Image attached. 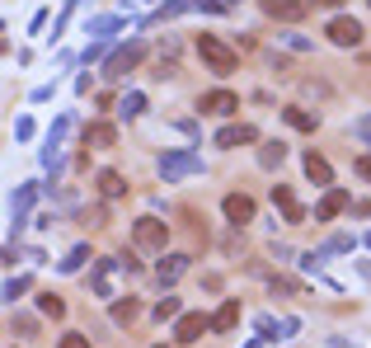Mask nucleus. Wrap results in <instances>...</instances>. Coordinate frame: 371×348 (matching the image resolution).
Returning a JSON list of instances; mask_svg holds the SVG:
<instances>
[{
	"label": "nucleus",
	"mask_w": 371,
	"mask_h": 348,
	"mask_svg": "<svg viewBox=\"0 0 371 348\" xmlns=\"http://www.w3.org/2000/svg\"><path fill=\"white\" fill-rule=\"evenodd\" d=\"M89 264V245H76V249H71V254H66V259H61V273H80V268Z\"/></svg>",
	"instance_id": "obj_25"
},
{
	"label": "nucleus",
	"mask_w": 371,
	"mask_h": 348,
	"mask_svg": "<svg viewBox=\"0 0 371 348\" xmlns=\"http://www.w3.org/2000/svg\"><path fill=\"white\" fill-rule=\"evenodd\" d=\"M198 5H202V10H231L235 0H198Z\"/></svg>",
	"instance_id": "obj_39"
},
{
	"label": "nucleus",
	"mask_w": 371,
	"mask_h": 348,
	"mask_svg": "<svg viewBox=\"0 0 371 348\" xmlns=\"http://www.w3.org/2000/svg\"><path fill=\"white\" fill-rule=\"evenodd\" d=\"M282 161H287V146H282V141H268V146H259V165H264V170H277Z\"/></svg>",
	"instance_id": "obj_22"
},
{
	"label": "nucleus",
	"mask_w": 371,
	"mask_h": 348,
	"mask_svg": "<svg viewBox=\"0 0 371 348\" xmlns=\"http://www.w3.org/2000/svg\"><path fill=\"white\" fill-rule=\"evenodd\" d=\"M28 292V278H10V283H5V301H10V306H14V296H24Z\"/></svg>",
	"instance_id": "obj_31"
},
{
	"label": "nucleus",
	"mask_w": 371,
	"mask_h": 348,
	"mask_svg": "<svg viewBox=\"0 0 371 348\" xmlns=\"http://www.w3.org/2000/svg\"><path fill=\"white\" fill-rule=\"evenodd\" d=\"M132 240H136V249H165L169 226H165L160 216H141V221L132 226Z\"/></svg>",
	"instance_id": "obj_5"
},
{
	"label": "nucleus",
	"mask_w": 371,
	"mask_h": 348,
	"mask_svg": "<svg viewBox=\"0 0 371 348\" xmlns=\"http://www.w3.org/2000/svg\"><path fill=\"white\" fill-rule=\"evenodd\" d=\"M193 174H202V156H198V151H165V156H160V179H165V184L193 179Z\"/></svg>",
	"instance_id": "obj_2"
},
{
	"label": "nucleus",
	"mask_w": 371,
	"mask_h": 348,
	"mask_svg": "<svg viewBox=\"0 0 371 348\" xmlns=\"http://www.w3.org/2000/svg\"><path fill=\"white\" fill-rule=\"evenodd\" d=\"M352 170H357L362 179H371V156H357V161H352Z\"/></svg>",
	"instance_id": "obj_37"
},
{
	"label": "nucleus",
	"mask_w": 371,
	"mask_h": 348,
	"mask_svg": "<svg viewBox=\"0 0 371 348\" xmlns=\"http://www.w3.org/2000/svg\"><path fill=\"white\" fill-rule=\"evenodd\" d=\"M282 118L292 123L296 132H315V127H319V118H315V113H306V108H282Z\"/></svg>",
	"instance_id": "obj_21"
},
{
	"label": "nucleus",
	"mask_w": 371,
	"mask_h": 348,
	"mask_svg": "<svg viewBox=\"0 0 371 348\" xmlns=\"http://www.w3.org/2000/svg\"><path fill=\"white\" fill-rule=\"evenodd\" d=\"M33 198H38V184H24L14 198H10V221H14V231L24 226V216H28V207H33Z\"/></svg>",
	"instance_id": "obj_15"
},
{
	"label": "nucleus",
	"mask_w": 371,
	"mask_h": 348,
	"mask_svg": "<svg viewBox=\"0 0 371 348\" xmlns=\"http://www.w3.org/2000/svg\"><path fill=\"white\" fill-rule=\"evenodd\" d=\"M188 268H193V254H165L156 264V278H160V287H174L179 278H184Z\"/></svg>",
	"instance_id": "obj_8"
},
{
	"label": "nucleus",
	"mask_w": 371,
	"mask_h": 348,
	"mask_svg": "<svg viewBox=\"0 0 371 348\" xmlns=\"http://www.w3.org/2000/svg\"><path fill=\"white\" fill-rule=\"evenodd\" d=\"M136 311H141V306H136L132 296H127V301H113V325H132Z\"/></svg>",
	"instance_id": "obj_28"
},
{
	"label": "nucleus",
	"mask_w": 371,
	"mask_h": 348,
	"mask_svg": "<svg viewBox=\"0 0 371 348\" xmlns=\"http://www.w3.org/2000/svg\"><path fill=\"white\" fill-rule=\"evenodd\" d=\"M324 254H352V236H329V240L315 249V259H324Z\"/></svg>",
	"instance_id": "obj_24"
},
{
	"label": "nucleus",
	"mask_w": 371,
	"mask_h": 348,
	"mask_svg": "<svg viewBox=\"0 0 371 348\" xmlns=\"http://www.w3.org/2000/svg\"><path fill=\"white\" fill-rule=\"evenodd\" d=\"M99 57H104V43H89V48H85V57H80V61L89 66V61H99Z\"/></svg>",
	"instance_id": "obj_36"
},
{
	"label": "nucleus",
	"mask_w": 371,
	"mask_h": 348,
	"mask_svg": "<svg viewBox=\"0 0 371 348\" xmlns=\"http://www.w3.org/2000/svg\"><path fill=\"white\" fill-rule=\"evenodd\" d=\"M123 259H94V273H89V292L99 301H113L118 296V273H123Z\"/></svg>",
	"instance_id": "obj_3"
},
{
	"label": "nucleus",
	"mask_w": 371,
	"mask_h": 348,
	"mask_svg": "<svg viewBox=\"0 0 371 348\" xmlns=\"http://www.w3.org/2000/svg\"><path fill=\"white\" fill-rule=\"evenodd\" d=\"M221 212H226V221H231V226H249V221H254V198L231 193V198L221 203Z\"/></svg>",
	"instance_id": "obj_13"
},
{
	"label": "nucleus",
	"mask_w": 371,
	"mask_h": 348,
	"mask_svg": "<svg viewBox=\"0 0 371 348\" xmlns=\"http://www.w3.org/2000/svg\"><path fill=\"white\" fill-rule=\"evenodd\" d=\"M287 48H296V52H306V48H310V38H301V33H287Z\"/></svg>",
	"instance_id": "obj_38"
},
{
	"label": "nucleus",
	"mask_w": 371,
	"mask_h": 348,
	"mask_svg": "<svg viewBox=\"0 0 371 348\" xmlns=\"http://www.w3.org/2000/svg\"><path fill=\"white\" fill-rule=\"evenodd\" d=\"M343 207H348V193H343V188H329V193L319 198V207H315V221H334Z\"/></svg>",
	"instance_id": "obj_17"
},
{
	"label": "nucleus",
	"mask_w": 371,
	"mask_h": 348,
	"mask_svg": "<svg viewBox=\"0 0 371 348\" xmlns=\"http://www.w3.org/2000/svg\"><path fill=\"white\" fill-rule=\"evenodd\" d=\"M56 348H89V339H85V334H61Z\"/></svg>",
	"instance_id": "obj_34"
},
{
	"label": "nucleus",
	"mask_w": 371,
	"mask_h": 348,
	"mask_svg": "<svg viewBox=\"0 0 371 348\" xmlns=\"http://www.w3.org/2000/svg\"><path fill=\"white\" fill-rule=\"evenodd\" d=\"M38 311H43V316H52V320H61V316H66V301L52 296V292H43V296H38Z\"/></svg>",
	"instance_id": "obj_27"
},
{
	"label": "nucleus",
	"mask_w": 371,
	"mask_h": 348,
	"mask_svg": "<svg viewBox=\"0 0 371 348\" xmlns=\"http://www.w3.org/2000/svg\"><path fill=\"white\" fill-rule=\"evenodd\" d=\"M156 348H165V344H156Z\"/></svg>",
	"instance_id": "obj_43"
},
{
	"label": "nucleus",
	"mask_w": 371,
	"mask_h": 348,
	"mask_svg": "<svg viewBox=\"0 0 371 348\" xmlns=\"http://www.w3.org/2000/svg\"><path fill=\"white\" fill-rule=\"evenodd\" d=\"M207 329H212V316H202V311H188V316H179V325H174V339H179V344H198Z\"/></svg>",
	"instance_id": "obj_7"
},
{
	"label": "nucleus",
	"mask_w": 371,
	"mask_h": 348,
	"mask_svg": "<svg viewBox=\"0 0 371 348\" xmlns=\"http://www.w3.org/2000/svg\"><path fill=\"white\" fill-rule=\"evenodd\" d=\"M273 207H282L287 226H301V221H306V207L296 203V193H292L287 184H273Z\"/></svg>",
	"instance_id": "obj_10"
},
{
	"label": "nucleus",
	"mask_w": 371,
	"mask_h": 348,
	"mask_svg": "<svg viewBox=\"0 0 371 348\" xmlns=\"http://www.w3.org/2000/svg\"><path fill=\"white\" fill-rule=\"evenodd\" d=\"M14 136L28 141V136H33V118H19V123H14Z\"/></svg>",
	"instance_id": "obj_35"
},
{
	"label": "nucleus",
	"mask_w": 371,
	"mask_h": 348,
	"mask_svg": "<svg viewBox=\"0 0 371 348\" xmlns=\"http://www.w3.org/2000/svg\"><path fill=\"white\" fill-rule=\"evenodd\" d=\"M259 334H264L268 344H287V339H296V329H301V320L296 316H259Z\"/></svg>",
	"instance_id": "obj_6"
},
{
	"label": "nucleus",
	"mask_w": 371,
	"mask_h": 348,
	"mask_svg": "<svg viewBox=\"0 0 371 348\" xmlns=\"http://www.w3.org/2000/svg\"><path fill=\"white\" fill-rule=\"evenodd\" d=\"M141 61H146V43H141V38H132L127 48H118V52L104 61V76H108V81H123V76H127V71H136Z\"/></svg>",
	"instance_id": "obj_4"
},
{
	"label": "nucleus",
	"mask_w": 371,
	"mask_h": 348,
	"mask_svg": "<svg viewBox=\"0 0 371 348\" xmlns=\"http://www.w3.org/2000/svg\"><path fill=\"white\" fill-rule=\"evenodd\" d=\"M367 245H371V236H367Z\"/></svg>",
	"instance_id": "obj_42"
},
{
	"label": "nucleus",
	"mask_w": 371,
	"mask_h": 348,
	"mask_svg": "<svg viewBox=\"0 0 371 348\" xmlns=\"http://www.w3.org/2000/svg\"><path fill=\"white\" fill-rule=\"evenodd\" d=\"M273 292H282V296H306V287H301V283H292V278H277V273H273Z\"/></svg>",
	"instance_id": "obj_30"
},
{
	"label": "nucleus",
	"mask_w": 371,
	"mask_h": 348,
	"mask_svg": "<svg viewBox=\"0 0 371 348\" xmlns=\"http://www.w3.org/2000/svg\"><path fill=\"white\" fill-rule=\"evenodd\" d=\"M367 5H371V0H367Z\"/></svg>",
	"instance_id": "obj_44"
},
{
	"label": "nucleus",
	"mask_w": 371,
	"mask_h": 348,
	"mask_svg": "<svg viewBox=\"0 0 371 348\" xmlns=\"http://www.w3.org/2000/svg\"><path fill=\"white\" fill-rule=\"evenodd\" d=\"M118 24H123V19H113V14H108V19H94V24L85 28V33H99V38H104V33H113Z\"/></svg>",
	"instance_id": "obj_32"
},
{
	"label": "nucleus",
	"mask_w": 371,
	"mask_h": 348,
	"mask_svg": "<svg viewBox=\"0 0 371 348\" xmlns=\"http://www.w3.org/2000/svg\"><path fill=\"white\" fill-rule=\"evenodd\" d=\"M193 5H198V0H165V5L156 10V19H160V24H165V19H179V14L193 10Z\"/></svg>",
	"instance_id": "obj_26"
},
{
	"label": "nucleus",
	"mask_w": 371,
	"mask_h": 348,
	"mask_svg": "<svg viewBox=\"0 0 371 348\" xmlns=\"http://www.w3.org/2000/svg\"><path fill=\"white\" fill-rule=\"evenodd\" d=\"M249 141H259V132H254L249 123H231V127L216 132V146H221V151H235V146H249Z\"/></svg>",
	"instance_id": "obj_14"
},
{
	"label": "nucleus",
	"mask_w": 371,
	"mask_h": 348,
	"mask_svg": "<svg viewBox=\"0 0 371 348\" xmlns=\"http://www.w3.org/2000/svg\"><path fill=\"white\" fill-rule=\"evenodd\" d=\"M306 179L319 184V188H334V170H329V161L315 156V151H306Z\"/></svg>",
	"instance_id": "obj_16"
},
{
	"label": "nucleus",
	"mask_w": 371,
	"mask_h": 348,
	"mask_svg": "<svg viewBox=\"0 0 371 348\" xmlns=\"http://www.w3.org/2000/svg\"><path fill=\"white\" fill-rule=\"evenodd\" d=\"M85 146H94V151L118 146V127H113V123H89V127H85Z\"/></svg>",
	"instance_id": "obj_18"
},
{
	"label": "nucleus",
	"mask_w": 371,
	"mask_h": 348,
	"mask_svg": "<svg viewBox=\"0 0 371 348\" xmlns=\"http://www.w3.org/2000/svg\"><path fill=\"white\" fill-rule=\"evenodd\" d=\"M118 113H123V118H141V113H146V94H141V90H127L123 104H118Z\"/></svg>",
	"instance_id": "obj_23"
},
{
	"label": "nucleus",
	"mask_w": 371,
	"mask_h": 348,
	"mask_svg": "<svg viewBox=\"0 0 371 348\" xmlns=\"http://www.w3.org/2000/svg\"><path fill=\"white\" fill-rule=\"evenodd\" d=\"M235 325H240V301L231 296V301H221V306H216V316H212V329H216V334H231Z\"/></svg>",
	"instance_id": "obj_19"
},
{
	"label": "nucleus",
	"mask_w": 371,
	"mask_h": 348,
	"mask_svg": "<svg viewBox=\"0 0 371 348\" xmlns=\"http://www.w3.org/2000/svg\"><path fill=\"white\" fill-rule=\"evenodd\" d=\"M198 108H202V113H212V118H231V113L240 108V99L231 94V90H212V94H202V99H198Z\"/></svg>",
	"instance_id": "obj_12"
},
{
	"label": "nucleus",
	"mask_w": 371,
	"mask_h": 348,
	"mask_svg": "<svg viewBox=\"0 0 371 348\" xmlns=\"http://www.w3.org/2000/svg\"><path fill=\"white\" fill-rule=\"evenodd\" d=\"M319 5H329V10H339V5H343V0H319Z\"/></svg>",
	"instance_id": "obj_41"
},
{
	"label": "nucleus",
	"mask_w": 371,
	"mask_h": 348,
	"mask_svg": "<svg viewBox=\"0 0 371 348\" xmlns=\"http://www.w3.org/2000/svg\"><path fill=\"white\" fill-rule=\"evenodd\" d=\"M264 5V14L268 19H287V24H296V19H306V0H259Z\"/></svg>",
	"instance_id": "obj_11"
},
{
	"label": "nucleus",
	"mask_w": 371,
	"mask_h": 348,
	"mask_svg": "<svg viewBox=\"0 0 371 348\" xmlns=\"http://www.w3.org/2000/svg\"><path fill=\"white\" fill-rule=\"evenodd\" d=\"M179 316V296H160V306H156V320L165 325V320H174Z\"/></svg>",
	"instance_id": "obj_29"
},
{
	"label": "nucleus",
	"mask_w": 371,
	"mask_h": 348,
	"mask_svg": "<svg viewBox=\"0 0 371 348\" xmlns=\"http://www.w3.org/2000/svg\"><path fill=\"white\" fill-rule=\"evenodd\" d=\"M329 43H339V48H357V43H362V24L348 19V14L329 19Z\"/></svg>",
	"instance_id": "obj_9"
},
{
	"label": "nucleus",
	"mask_w": 371,
	"mask_h": 348,
	"mask_svg": "<svg viewBox=\"0 0 371 348\" xmlns=\"http://www.w3.org/2000/svg\"><path fill=\"white\" fill-rule=\"evenodd\" d=\"M268 344V339H264V334H259V339H249V344H244V348H264Z\"/></svg>",
	"instance_id": "obj_40"
},
{
	"label": "nucleus",
	"mask_w": 371,
	"mask_h": 348,
	"mask_svg": "<svg viewBox=\"0 0 371 348\" xmlns=\"http://www.w3.org/2000/svg\"><path fill=\"white\" fill-rule=\"evenodd\" d=\"M94 184H99V193H104L108 203L127 193V184H123V174H118V170H99V179H94Z\"/></svg>",
	"instance_id": "obj_20"
},
{
	"label": "nucleus",
	"mask_w": 371,
	"mask_h": 348,
	"mask_svg": "<svg viewBox=\"0 0 371 348\" xmlns=\"http://www.w3.org/2000/svg\"><path fill=\"white\" fill-rule=\"evenodd\" d=\"M352 136H357V141H367V146H371V113H367V118H357V123H352Z\"/></svg>",
	"instance_id": "obj_33"
},
{
	"label": "nucleus",
	"mask_w": 371,
	"mask_h": 348,
	"mask_svg": "<svg viewBox=\"0 0 371 348\" xmlns=\"http://www.w3.org/2000/svg\"><path fill=\"white\" fill-rule=\"evenodd\" d=\"M198 57L212 66L216 76H231V71L240 66V52H235V48H226L216 33H198Z\"/></svg>",
	"instance_id": "obj_1"
}]
</instances>
